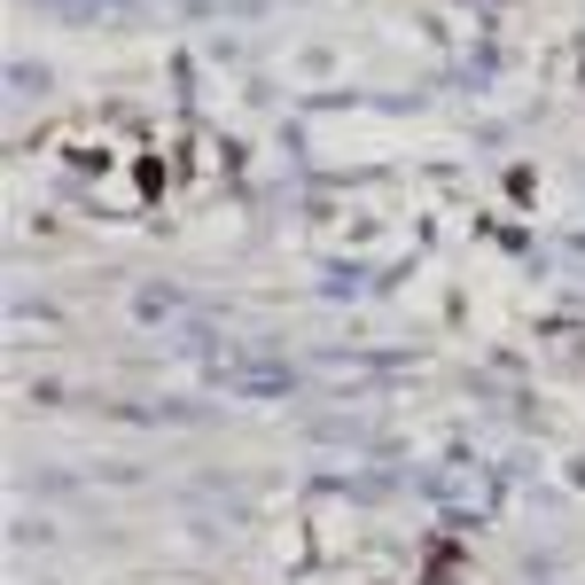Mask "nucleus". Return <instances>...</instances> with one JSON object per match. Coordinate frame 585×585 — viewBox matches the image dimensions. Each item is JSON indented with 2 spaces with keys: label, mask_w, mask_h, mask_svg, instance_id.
Listing matches in <instances>:
<instances>
[{
  "label": "nucleus",
  "mask_w": 585,
  "mask_h": 585,
  "mask_svg": "<svg viewBox=\"0 0 585 585\" xmlns=\"http://www.w3.org/2000/svg\"><path fill=\"white\" fill-rule=\"evenodd\" d=\"M173 173H180L173 148H141V156H133V196H141V203H164V196H173Z\"/></svg>",
  "instance_id": "f257e3e1"
}]
</instances>
